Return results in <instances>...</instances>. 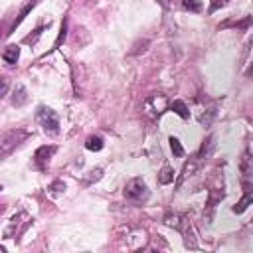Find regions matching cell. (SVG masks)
Masks as SVG:
<instances>
[{"label": "cell", "mask_w": 253, "mask_h": 253, "mask_svg": "<svg viewBox=\"0 0 253 253\" xmlns=\"http://www.w3.org/2000/svg\"><path fill=\"white\" fill-rule=\"evenodd\" d=\"M125 198L132 204H144L150 198V190L142 178H130L125 186Z\"/></svg>", "instance_id": "6da1fadb"}, {"label": "cell", "mask_w": 253, "mask_h": 253, "mask_svg": "<svg viewBox=\"0 0 253 253\" xmlns=\"http://www.w3.org/2000/svg\"><path fill=\"white\" fill-rule=\"evenodd\" d=\"M36 121H38V125L47 132V134H57L59 132V117H57V113L53 111V109H49V107H38V111H36Z\"/></svg>", "instance_id": "7a4b0ae2"}, {"label": "cell", "mask_w": 253, "mask_h": 253, "mask_svg": "<svg viewBox=\"0 0 253 253\" xmlns=\"http://www.w3.org/2000/svg\"><path fill=\"white\" fill-rule=\"evenodd\" d=\"M26 136H28V132H26V130H20V128L6 132V134L2 136V142H0V146H2V156H6L14 146H18Z\"/></svg>", "instance_id": "3957f363"}, {"label": "cell", "mask_w": 253, "mask_h": 253, "mask_svg": "<svg viewBox=\"0 0 253 253\" xmlns=\"http://www.w3.org/2000/svg\"><path fill=\"white\" fill-rule=\"evenodd\" d=\"M57 148L55 146H40L36 152H34V162H36V166L40 168V170H43L45 168V164L49 162V158L53 156V152H55Z\"/></svg>", "instance_id": "277c9868"}, {"label": "cell", "mask_w": 253, "mask_h": 253, "mask_svg": "<svg viewBox=\"0 0 253 253\" xmlns=\"http://www.w3.org/2000/svg\"><path fill=\"white\" fill-rule=\"evenodd\" d=\"M241 174H243V182L249 184L253 182V152H245L241 158Z\"/></svg>", "instance_id": "5b68a950"}, {"label": "cell", "mask_w": 253, "mask_h": 253, "mask_svg": "<svg viewBox=\"0 0 253 253\" xmlns=\"http://www.w3.org/2000/svg\"><path fill=\"white\" fill-rule=\"evenodd\" d=\"M2 59H4V63H6V65H16V63H18V59H20V47H18L16 43L6 45V47H4V51H2Z\"/></svg>", "instance_id": "8992f818"}, {"label": "cell", "mask_w": 253, "mask_h": 253, "mask_svg": "<svg viewBox=\"0 0 253 253\" xmlns=\"http://www.w3.org/2000/svg\"><path fill=\"white\" fill-rule=\"evenodd\" d=\"M198 166H200V158H198V154L194 156V158H190V160H186V164H184V168H182V174H180V178H178V182H176V186H180L188 176H192L196 170H198Z\"/></svg>", "instance_id": "52a82bcc"}, {"label": "cell", "mask_w": 253, "mask_h": 253, "mask_svg": "<svg viewBox=\"0 0 253 253\" xmlns=\"http://www.w3.org/2000/svg\"><path fill=\"white\" fill-rule=\"evenodd\" d=\"M26 101H28V91H26V87H24L22 83H16V87H14V91H12V105H14V107H22Z\"/></svg>", "instance_id": "ba28073f"}, {"label": "cell", "mask_w": 253, "mask_h": 253, "mask_svg": "<svg viewBox=\"0 0 253 253\" xmlns=\"http://www.w3.org/2000/svg\"><path fill=\"white\" fill-rule=\"evenodd\" d=\"M253 204V188H249V190H245V194H243V198L231 208L233 210V213H243L249 206Z\"/></svg>", "instance_id": "9c48e42d"}, {"label": "cell", "mask_w": 253, "mask_h": 253, "mask_svg": "<svg viewBox=\"0 0 253 253\" xmlns=\"http://www.w3.org/2000/svg\"><path fill=\"white\" fill-rule=\"evenodd\" d=\"M213 148H215V134H210V136L202 142V148H200V152H198V158H200V160H206L208 156H211Z\"/></svg>", "instance_id": "30bf717a"}, {"label": "cell", "mask_w": 253, "mask_h": 253, "mask_svg": "<svg viewBox=\"0 0 253 253\" xmlns=\"http://www.w3.org/2000/svg\"><path fill=\"white\" fill-rule=\"evenodd\" d=\"M170 109H172L180 119H184V121H188V119H190V111H188V107H186V103H184V101H180V99L172 101V103H170Z\"/></svg>", "instance_id": "8fae6325"}, {"label": "cell", "mask_w": 253, "mask_h": 253, "mask_svg": "<svg viewBox=\"0 0 253 253\" xmlns=\"http://www.w3.org/2000/svg\"><path fill=\"white\" fill-rule=\"evenodd\" d=\"M103 146H105V140H103V136H99V134H91V136L85 140V148L91 150V152H99Z\"/></svg>", "instance_id": "7c38bea8"}, {"label": "cell", "mask_w": 253, "mask_h": 253, "mask_svg": "<svg viewBox=\"0 0 253 253\" xmlns=\"http://www.w3.org/2000/svg\"><path fill=\"white\" fill-rule=\"evenodd\" d=\"M164 223H166L168 227H174V229H178V231H180V229H182V225L186 223V219H184L182 215H178V213H174V215L170 213V215H166V217H164Z\"/></svg>", "instance_id": "4fadbf2b"}, {"label": "cell", "mask_w": 253, "mask_h": 253, "mask_svg": "<svg viewBox=\"0 0 253 253\" xmlns=\"http://www.w3.org/2000/svg\"><path fill=\"white\" fill-rule=\"evenodd\" d=\"M158 182L160 184H170V182H174V170L170 168V166H164L162 170H160V174H158Z\"/></svg>", "instance_id": "5bb4252c"}, {"label": "cell", "mask_w": 253, "mask_h": 253, "mask_svg": "<svg viewBox=\"0 0 253 253\" xmlns=\"http://www.w3.org/2000/svg\"><path fill=\"white\" fill-rule=\"evenodd\" d=\"M182 8L186 10V12H194V14H198V12H202V0H182Z\"/></svg>", "instance_id": "9a60e30c"}, {"label": "cell", "mask_w": 253, "mask_h": 253, "mask_svg": "<svg viewBox=\"0 0 253 253\" xmlns=\"http://www.w3.org/2000/svg\"><path fill=\"white\" fill-rule=\"evenodd\" d=\"M170 150H172V154L176 156V158H182L184 156V146L180 144V140L176 138V136H170Z\"/></svg>", "instance_id": "2e32d148"}, {"label": "cell", "mask_w": 253, "mask_h": 253, "mask_svg": "<svg viewBox=\"0 0 253 253\" xmlns=\"http://www.w3.org/2000/svg\"><path fill=\"white\" fill-rule=\"evenodd\" d=\"M213 117H215V109H210V111H208V115L204 113V115L200 117V123H202L204 126H210V125H211V121H213Z\"/></svg>", "instance_id": "e0dca14e"}, {"label": "cell", "mask_w": 253, "mask_h": 253, "mask_svg": "<svg viewBox=\"0 0 253 253\" xmlns=\"http://www.w3.org/2000/svg\"><path fill=\"white\" fill-rule=\"evenodd\" d=\"M47 190H49V194H53V196H57V194H61V192L65 190V184H63L61 180H55V182H53V184H51V186H49Z\"/></svg>", "instance_id": "ac0fdd59"}, {"label": "cell", "mask_w": 253, "mask_h": 253, "mask_svg": "<svg viewBox=\"0 0 253 253\" xmlns=\"http://www.w3.org/2000/svg\"><path fill=\"white\" fill-rule=\"evenodd\" d=\"M225 4H227V0H213L211 6H210V12H215L219 6H225Z\"/></svg>", "instance_id": "d6986e66"}, {"label": "cell", "mask_w": 253, "mask_h": 253, "mask_svg": "<svg viewBox=\"0 0 253 253\" xmlns=\"http://www.w3.org/2000/svg\"><path fill=\"white\" fill-rule=\"evenodd\" d=\"M6 91H8V81L4 79V81H2V97L6 95Z\"/></svg>", "instance_id": "ffe728a7"}, {"label": "cell", "mask_w": 253, "mask_h": 253, "mask_svg": "<svg viewBox=\"0 0 253 253\" xmlns=\"http://www.w3.org/2000/svg\"><path fill=\"white\" fill-rule=\"evenodd\" d=\"M247 77H249V79H253V63H251V65H249V69H247Z\"/></svg>", "instance_id": "44dd1931"}, {"label": "cell", "mask_w": 253, "mask_h": 253, "mask_svg": "<svg viewBox=\"0 0 253 253\" xmlns=\"http://www.w3.org/2000/svg\"><path fill=\"white\" fill-rule=\"evenodd\" d=\"M158 2H160V4H166V0H158Z\"/></svg>", "instance_id": "7402d4cb"}]
</instances>
